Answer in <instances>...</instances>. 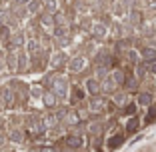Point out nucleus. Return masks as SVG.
<instances>
[{"label":"nucleus","instance_id":"nucleus-18","mask_svg":"<svg viewBox=\"0 0 156 152\" xmlns=\"http://www.w3.org/2000/svg\"><path fill=\"white\" fill-rule=\"evenodd\" d=\"M8 68L12 70H18V56L16 54H8Z\"/></svg>","mask_w":156,"mask_h":152},{"label":"nucleus","instance_id":"nucleus-31","mask_svg":"<svg viewBox=\"0 0 156 152\" xmlns=\"http://www.w3.org/2000/svg\"><path fill=\"white\" fill-rule=\"evenodd\" d=\"M144 72H146V64H138V78H140V76H144Z\"/></svg>","mask_w":156,"mask_h":152},{"label":"nucleus","instance_id":"nucleus-28","mask_svg":"<svg viewBox=\"0 0 156 152\" xmlns=\"http://www.w3.org/2000/svg\"><path fill=\"white\" fill-rule=\"evenodd\" d=\"M26 48H28V52H30V54H36V52H38V44H36L34 40H30V42H28V44H26Z\"/></svg>","mask_w":156,"mask_h":152},{"label":"nucleus","instance_id":"nucleus-23","mask_svg":"<svg viewBox=\"0 0 156 152\" xmlns=\"http://www.w3.org/2000/svg\"><path fill=\"white\" fill-rule=\"evenodd\" d=\"M136 84H138V80H136V78H132V76H128V78H124V86L128 88V90L136 88Z\"/></svg>","mask_w":156,"mask_h":152},{"label":"nucleus","instance_id":"nucleus-6","mask_svg":"<svg viewBox=\"0 0 156 152\" xmlns=\"http://www.w3.org/2000/svg\"><path fill=\"white\" fill-rule=\"evenodd\" d=\"M140 58L144 60V62H152V60H156V48L152 46H146L140 50Z\"/></svg>","mask_w":156,"mask_h":152},{"label":"nucleus","instance_id":"nucleus-26","mask_svg":"<svg viewBox=\"0 0 156 152\" xmlns=\"http://www.w3.org/2000/svg\"><path fill=\"white\" fill-rule=\"evenodd\" d=\"M88 130H90V132H94V134H100L102 132V126L98 124V122H90V124H88Z\"/></svg>","mask_w":156,"mask_h":152},{"label":"nucleus","instance_id":"nucleus-20","mask_svg":"<svg viewBox=\"0 0 156 152\" xmlns=\"http://www.w3.org/2000/svg\"><path fill=\"white\" fill-rule=\"evenodd\" d=\"M18 72H22L24 68H26V54H24V52H18Z\"/></svg>","mask_w":156,"mask_h":152},{"label":"nucleus","instance_id":"nucleus-16","mask_svg":"<svg viewBox=\"0 0 156 152\" xmlns=\"http://www.w3.org/2000/svg\"><path fill=\"white\" fill-rule=\"evenodd\" d=\"M150 102H152V94H150V92H142L140 96H138V104L150 106Z\"/></svg>","mask_w":156,"mask_h":152},{"label":"nucleus","instance_id":"nucleus-29","mask_svg":"<svg viewBox=\"0 0 156 152\" xmlns=\"http://www.w3.org/2000/svg\"><path fill=\"white\" fill-rule=\"evenodd\" d=\"M130 20H132V24H138L140 20H142V14L140 12H132L130 14Z\"/></svg>","mask_w":156,"mask_h":152},{"label":"nucleus","instance_id":"nucleus-27","mask_svg":"<svg viewBox=\"0 0 156 152\" xmlns=\"http://www.w3.org/2000/svg\"><path fill=\"white\" fill-rule=\"evenodd\" d=\"M12 44H14V46H22V44H24V36H22V34H16V36H12Z\"/></svg>","mask_w":156,"mask_h":152},{"label":"nucleus","instance_id":"nucleus-39","mask_svg":"<svg viewBox=\"0 0 156 152\" xmlns=\"http://www.w3.org/2000/svg\"><path fill=\"white\" fill-rule=\"evenodd\" d=\"M2 70H4V62L0 60V74H2Z\"/></svg>","mask_w":156,"mask_h":152},{"label":"nucleus","instance_id":"nucleus-41","mask_svg":"<svg viewBox=\"0 0 156 152\" xmlns=\"http://www.w3.org/2000/svg\"><path fill=\"white\" fill-rule=\"evenodd\" d=\"M0 26H2V22H0Z\"/></svg>","mask_w":156,"mask_h":152},{"label":"nucleus","instance_id":"nucleus-24","mask_svg":"<svg viewBox=\"0 0 156 152\" xmlns=\"http://www.w3.org/2000/svg\"><path fill=\"white\" fill-rule=\"evenodd\" d=\"M112 78L116 80V84H124V78H126V74H124L122 70H116V72H114V76H112Z\"/></svg>","mask_w":156,"mask_h":152},{"label":"nucleus","instance_id":"nucleus-15","mask_svg":"<svg viewBox=\"0 0 156 152\" xmlns=\"http://www.w3.org/2000/svg\"><path fill=\"white\" fill-rule=\"evenodd\" d=\"M84 98V90L82 88H78V86H74L72 88V98H70V102H72V104H76L78 100H82Z\"/></svg>","mask_w":156,"mask_h":152},{"label":"nucleus","instance_id":"nucleus-33","mask_svg":"<svg viewBox=\"0 0 156 152\" xmlns=\"http://www.w3.org/2000/svg\"><path fill=\"white\" fill-rule=\"evenodd\" d=\"M154 116H156V108H150V112H148L146 120H148V122H152V120H154Z\"/></svg>","mask_w":156,"mask_h":152},{"label":"nucleus","instance_id":"nucleus-3","mask_svg":"<svg viewBox=\"0 0 156 152\" xmlns=\"http://www.w3.org/2000/svg\"><path fill=\"white\" fill-rule=\"evenodd\" d=\"M26 130H28V134H42L44 124H42V120H38V118H30L26 122Z\"/></svg>","mask_w":156,"mask_h":152},{"label":"nucleus","instance_id":"nucleus-19","mask_svg":"<svg viewBox=\"0 0 156 152\" xmlns=\"http://www.w3.org/2000/svg\"><path fill=\"white\" fill-rule=\"evenodd\" d=\"M44 6L50 14H54L56 10H58V2H56V0H44Z\"/></svg>","mask_w":156,"mask_h":152},{"label":"nucleus","instance_id":"nucleus-5","mask_svg":"<svg viewBox=\"0 0 156 152\" xmlns=\"http://www.w3.org/2000/svg\"><path fill=\"white\" fill-rule=\"evenodd\" d=\"M90 110L92 112H104L106 110V100L104 98H92V102H90Z\"/></svg>","mask_w":156,"mask_h":152},{"label":"nucleus","instance_id":"nucleus-25","mask_svg":"<svg viewBox=\"0 0 156 152\" xmlns=\"http://www.w3.org/2000/svg\"><path fill=\"white\" fill-rule=\"evenodd\" d=\"M10 140H12V142H22V132H20V130H12V132H10Z\"/></svg>","mask_w":156,"mask_h":152},{"label":"nucleus","instance_id":"nucleus-7","mask_svg":"<svg viewBox=\"0 0 156 152\" xmlns=\"http://www.w3.org/2000/svg\"><path fill=\"white\" fill-rule=\"evenodd\" d=\"M2 102H4L6 106L14 104V90H12V86H6L4 90H2Z\"/></svg>","mask_w":156,"mask_h":152},{"label":"nucleus","instance_id":"nucleus-37","mask_svg":"<svg viewBox=\"0 0 156 152\" xmlns=\"http://www.w3.org/2000/svg\"><path fill=\"white\" fill-rule=\"evenodd\" d=\"M150 70H152V72H156V60H152V64H150Z\"/></svg>","mask_w":156,"mask_h":152},{"label":"nucleus","instance_id":"nucleus-4","mask_svg":"<svg viewBox=\"0 0 156 152\" xmlns=\"http://www.w3.org/2000/svg\"><path fill=\"white\" fill-rule=\"evenodd\" d=\"M84 66H86V58H82V56H76V58H72L68 62V68L72 72H82Z\"/></svg>","mask_w":156,"mask_h":152},{"label":"nucleus","instance_id":"nucleus-12","mask_svg":"<svg viewBox=\"0 0 156 152\" xmlns=\"http://www.w3.org/2000/svg\"><path fill=\"white\" fill-rule=\"evenodd\" d=\"M42 124H44V128H52V126L58 124V116L56 114H46L44 118H42Z\"/></svg>","mask_w":156,"mask_h":152},{"label":"nucleus","instance_id":"nucleus-17","mask_svg":"<svg viewBox=\"0 0 156 152\" xmlns=\"http://www.w3.org/2000/svg\"><path fill=\"white\" fill-rule=\"evenodd\" d=\"M138 124H140V122H138V118H136V116L128 118V122H126V132H134V130L138 128Z\"/></svg>","mask_w":156,"mask_h":152},{"label":"nucleus","instance_id":"nucleus-2","mask_svg":"<svg viewBox=\"0 0 156 152\" xmlns=\"http://www.w3.org/2000/svg\"><path fill=\"white\" fill-rule=\"evenodd\" d=\"M64 144L70 150H80V148H84V138L80 134H70V136L64 138Z\"/></svg>","mask_w":156,"mask_h":152},{"label":"nucleus","instance_id":"nucleus-35","mask_svg":"<svg viewBox=\"0 0 156 152\" xmlns=\"http://www.w3.org/2000/svg\"><path fill=\"white\" fill-rule=\"evenodd\" d=\"M128 60L130 62H136V52H128Z\"/></svg>","mask_w":156,"mask_h":152},{"label":"nucleus","instance_id":"nucleus-36","mask_svg":"<svg viewBox=\"0 0 156 152\" xmlns=\"http://www.w3.org/2000/svg\"><path fill=\"white\" fill-rule=\"evenodd\" d=\"M106 74V66H98V76H104Z\"/></svg>","mask_w":156,"mask_h":152},{"label":"nucleus","instance_id":"nucleus-9","mask_svg":"<svg viewBox=\"0 0 156 152\" xmlns=\"http://www.w3.org/2000/svg\"><path fill=\"white\" fill-rule=\"evenodd\" d=\"M124 140H126V136H124V134H114V136L108 140V148H110V150H116V148H118Z\"/></svg>","mask_w":156,"mask_h":152},{"label":"nucleus","instance_id":"nucleus-14","mask_svg":"<svg viewBox=\"0 0 156 152\" xmlns=\"http://www.w3.org/2000/svg\"><path fill=\"white\" fill-rule=\"evenodd\" d=\"M66 60H68V58H66V54H64V52H60V54L54 56V60H52V66H54V68H60V66L66 64Z\"/></svg>","mask_w":156,"mask_h":152},{"label":"nucleus","instance_id":"nucleus-34","mask_svg":"<svg viewBox=\"0 0 156 152\" xmlns=\"http://www.w3.org/2000/svg\"><path fill=\"white\" fill-rule=\"evenodd\" d=\"M40 152H58V150H56V148H52V146H44Z\"/></svg>","mask_w":156,"mask_h":152},{"label":"nucleus","instance_id":"nucleus-22","mask_svg":"<svg viewBox=\"0 0 156 152\" xmlns=\"http://www.w3.org/2000/svg\"><path fill=\"white\" fill-rule=\"evenodd\" d=\"M40 22H42V26H52V24H54V18H52V14L48 12L40 18Z\"/></svg>","mask_w":156,"mask_h":152},{"label":"nucleus","instance_id":"nucleus-32","mask_svg":"<svg viewBox=\"0 0 156 152\" xmlns=\"http://www.w3.org/2000/svg\"><path fill=\"white\" fill-rule=\"evenodd\" d=\"M134 110H136V104H128L126 108H124V112H126V114H134Z\"/></svg>","mask_w":156,"mask_h":152},{"label":"nucleus","instance_id":"nucleus-40","mask_svg":"<svg viewBox=\"0 0 156 152\" xmlns=\"http://www.w3.org/2000/svg\"><path fill=\"white\" fill-rule=\"evenodd\" d=\"M2 144H4V136H2V134H0V146H2Z\"/></svg>","mask_w":156,"mask_h":152},{"label":"nucleus","instance_id":"nucleus-8","mask_svg":"<svg viewBox=\"0 0 156 152\" xmlns=\"http://www.w3.org/2000/svg\"><path fill=\"white\" fill-rule=\"evenodd\" d=\"M86 90L92 94V96H96V94L100 92V82H98L96 78H88L86 80Z\"/></svg>","mask_w":156,"mask_h":152},{"label":"nucleus","instance_id":"nucleus-11","mask_svg":"<svg viewBox=\"0 0 156 152\" xmlns=\"http://www.w3.org/2000/svg\"><path fill=\"white\" fill-rule=\"evenodd\" d=\"M100 90H104V92H114V90H116V80L114 78H106L104 80V82H102L100 84Z\"/></svg>","mask_w":156,"mask_h":152},{"label":"nucleus","instance_id":"nucleus-21","mask_svg":"<svg viewBox=\"0 0 156 152\" xmlns=\"http://www.w3.org/2000/svg\"><path fill=\"white\" fill-rule=\"evenodd\" d=\"M38 10H40V2H38V0H30V2H28V12L34 14V12H38Z\"/></svg>","mask_w":156,"mask_h":152},{"label":"nucleus","instance_id":"nucleus-38","mask_svg":"<svg viewBox=\"0 0 156 152\" xmlns=\"http://www.w3.org/2000/svg\"><path fill=\"white\" fill-rule=\"evenodd\" d=\"M16 4H26V2H30V0H14Z\"/></svg>","mask_w":156,"mask_h":152},{"label":"nucleus","instance_id":"nucleus-13","mask_svg":"<svg viewBox=\"0 0 156 152\" xmlns=\"http://www.w3.org/2000/svg\"><path fill=\"white\" fill-rule=\"evenodd\" d=\"M92 34H94V38H104L106 36V26L104 24H94L92 26Z\"/></svg>","mask_w":156,"mask_h":152},{"label":"nucleus","instance_id":"nucleus-10","mask_svg":"<svg viewBox=\"0 0 156 152\" xmlns=\"http://www.w3.org/2000/svg\"><path fill=\"white\" fill-rule=\"evenodd\" d=\"M56 94L54 92H44L42 94V102H44V106H48V108H54L56 106Z\"/></svg>","mask_w":156,"mask_h":152},{"label":"nucleus","instance_id":"nucleus-1","mask_svg":"<svg viewBox=\"0 0 156 152\" xmlns=\"http://www.w3.org/2000/svg\"><path fill=\"white\" fill-rule=\"evenodd\" d=\"M52 92L58 98H66V94H68V80L60 78V76L54 78V82H52Z\"/></svg>","mask_w":156,"mask_h":152},{"label":"nucleus","instance_id":"nucleus-30","mask_svg":"<svg viewBox=\"0 0 156 152\" xmlns=\"http://www.w3.org/2000/svg\"><path fill=\"white\" fill-rule=\"evenodd\" d=\"M124 100H126V96H124V94H116V96H114V102H116V104H126Z\"/></svg>","mask_w":156,"mask_h":152}]
</instances>
